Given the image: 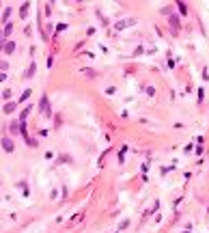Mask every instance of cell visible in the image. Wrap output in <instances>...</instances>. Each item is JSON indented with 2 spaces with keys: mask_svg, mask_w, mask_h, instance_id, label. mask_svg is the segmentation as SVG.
I'll use <instances>...</instances> for the list:
<instances>
[{
  "mask_svg": "<svg viewBox=\"0 0 209 233\" xmlns=\"http://www.w3.org/2000/svg\"><path fill=\"white\" fill-rule=\"evenodd\" d=\"M2 50H5L7 54H11V52L15 50V43H13V41H9V43H5V45H2Z\"/></svg>",
  "mask_w": 209,
  "mask_h": 233,
  "instance_id": "obj_3",
  "label": "cell"
},
{
  "mask_svg": "<svg viewBox=\"0 0 209 233\" xmlns=\"http://www.w3.org/2000/svg\"><path fill=\"white\" fill-rule=\"evenodd\" d=\"M129 24H134V19H125V22H119V24H117V28L121 30V28H125V26H129Z\"/></svg>",
  "mask_w": 209,
  "mask_h": 233,
  "instance_id": "obj_5",
  "label": "cell"
},
{
  "mask_svg": "<svg viewBox=\"0 0 209 233\" xmlns=\"http://www.w3.org/2000/svg\"><path fill=\"white\" fill-rule=\"evenodd\" d=\"M39 108H41V112H45V114H52V110H50V102H48V97H41V104H39Z\"/></svg>",
  "mask_w": 209,
  "mask_h": 233,
  "instance_id": "obj_1",
  "label": "cell"
},
{
  "mask_svg": "<svg viewBox=\"0 0 209 233\" xmlns=\"http://www.w3.org/2000/svg\"><path fill=\"white\" fill-rule=\"evenodd\" d=\"M5 78H7V76H5V74H0V82H2V80H5Z\"/></svg>",
  "mask_w": 209,
  "mask_h": 233,
  "instance_id": "obj_8",
  "label": "cell"
},
{
  "mask_svg": "<svg viewBox=\"0 0 209 233\" xmlns=\"http://www.w3.org/2000/svg\"><path fill=\"white\" fill-rule=\"evenodd\" d=\"M2 147H5V151H13V141H11V138H5V141H2Z\"/></svg>",
  "mask_w": 209,
  "mask_h": 233,
  "instance_id": "obj_2",
  "label": "cell"
},
{
  "mask_svg": "<svg viewBox=\"0 0 209 233\" xmlns=\"http://www.w3.org/2000/svg\"><path fill=\"white\" fill-rule=\"evenodd\" d=\"M19 13H22V17H26V13H28V2L22 5V11H19Z\"/></svg>",
  "mask_w": 209,
  "mask_h": 233,
  "instance_id": "obj_7",
  "label": "cell"
},
{
  "mask_svg": "<svg viewBox=\"0 0 209 233\" xmlns=\"http://www.w3.org/2000/svg\"><path fill=\"white\" fill-rule=\"evenodd\" d=\"M0 37H2V33H0Z\"/></svg>",
  "mask_w": 209,
  "mask_h": 233,
  "instance_id": "obj_9",
  "label": "cell"
},
{
  "mask_svg": "<svg viewBox=\"0 0 209 233\" xmlns=\"http://www.w3.org/2000/svg\"><path fill=\"white\" fill-rule=\"evenodd\" d=\"M13 110H15V104H13V102L5 104V112H13Z\"/></svg>",
  "mask_w": 209,
  "mask_h": 233,
  "instance_id": "obj_6",
  "label": "cell"
},
{
  "mask_svg": "<svg viewBox=\"0 0 209 233\" xmlns=\"http://www.w3.org/2000/svg\"><path fill=\"white\" fill-rule=\"evenodd\" d=\"M170 26H173V30L177 33V28H179V17H177V15H173V17H170Z\"/></svg>",
  "mask_w": 209,
  "mask_h": 233,
  "instance_id": "obj_4",
  "label": "cell"
}]
</instances>
